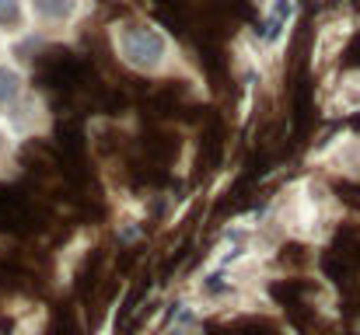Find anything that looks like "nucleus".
<instances>
[{
  "instance_id": "4",
  "label": "nucleus",
  "mask_w": 360,
  "mask_h": 335,
  "mask_svg": "<svg viewBox=\"0 0 360 335\" xmlns=\"http://www.w3.org/2000/svg\"><path fill=\"white\" fill-rule=\"evenodd\" d=\"M18 25H21V4L0 0V28H18Z\"/></svg>"
},
{
  "instance_id": "2",
  "label": "nucleus",
  "mask_w": 360,
  "mask_h": 335,
  "mask_svg": "<svg viewBox=\"0 0 360 335\" xmlns=\"http://www.w3.org/2000/svg\"><path fill=\"white\" fill-rule=\"evenodd\" d=\"M18 98H21V77H18V70L0 67V112L14 109Z\"/></svg>"
},
{
  "instance_id": "1",
  "label": "nucleus",
  "mask_w": 360,
  "mask_h": 335,
  "mask_svg": "<svg viewBox=\"0 0 360 335\" xmlns=\"http://www.w3.org/2000/svg\"><path fill=\"white\" fill-rule=\"evenodd\" d=\"M120 53L122 60L136 70H154L165 56V39L147 28V25H126L120 32Z\"/></svg>"
},
{
  "instance_id": "5",
  "label": "nucleus",
  "mask_w": 360,
  "mask_h": 335,
  "mask_svg": "<svg viewBox=\"0 0 360 335\" xmlns=\"http://www.w3.org/2000/svg\"><path fill=\"white\" fill-rule=\"evenodd\" d=\"M0 150H4V136H0Z\"/></svg>"
},
{
  "instance_id": "3",
  "label": "nucleus",
  "mask_w": 360,
  "mask_h": 335,
  "mask_svg": "<svg viewBox=\"0 0 360 335\" xmlns=\"http://www.w3.org/2000/svg\"><path fill=\"white\" fill-rule=\"evenodd\" d=\"M32 4H35V11H39L42 18H49V21H63V18L74 14V0H32Z\"/></svg>"
}]
</instances>
